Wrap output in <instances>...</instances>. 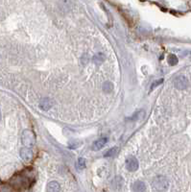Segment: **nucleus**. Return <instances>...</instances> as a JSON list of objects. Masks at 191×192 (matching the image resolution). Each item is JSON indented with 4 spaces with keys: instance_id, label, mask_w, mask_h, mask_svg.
I'll return each mask as SVG.
<instances>
[{
    "instance_id": "nucleus-12",
    "label": "nucleus",
    "mask_w": 191,
    "mask_h": 192,
    "mask_svg": "<svg viewBox=\"0 0 191 192\" xmlns=\"http://www.w3.org/2000/svg\"><path fill=\"white\" fill-rule=\"evenodd\" d=\"M106 59V57L104 54H102V53H98L96 55H94L93 57V62L95 63H97V65H99V63H102Z\"/></svg>"
},
{
    "instance_id": "nucleus-13",
    "label": "nucleus",
    "mask_w": 191,
    "mask_h": 192,
    "mask_svg": "<svg viewBox=\"0 0 191 192\" xmlns=\"http://www.w3.org/2000/svg\"><path fill=\"white\" fill-rule=\"evenodd\" d=\"M167 61H168V63L170 66H176L178 62H179V60H178V57L174 54H170L167 58Z\"/></svg>"
},
{
    "instance_id": "nucleus-4",
    "label": "nucleus",
    "mask_w": 191,
    "mask_h": 192,
    "mask_svg": "<svg viewBox=\"0 0 191 192\" xmlns=\"http://www.w3.org/2000/svg\"><path fill=\"white\" fill-rule=\"evenodd\" d=\"M126 168L129 171H136L138 169V161L135 157H130L126 159Z\"/></svg>"
},
{
    "instance_id": "nucleus-5",
    "label": "nucleus",
    "mask_w": 191,
    "mask_h": 192,
    "mask_svg": "<svg viewBox=\"0 0 191 192\" xmlns=\"http://www.w3.org/2000/svg\"><path fill=\"white\" fill-rule=\"evenodd\" d=\"M20 157L25 162H30L33 159V151L29 147L25 146L24 148L20 150Z\"/></svg>"
},
{
    "instance_id": "nucleus-6",
    "label": "nucleus",
    "mask_w": 191,
    "mask_h": 192,
    "mask_svg": "<svg viewBox=\"0 0 191 192\" xmlns=\"http://www.w3.org/2000/svg\"><path fill=\"white\" fill-rule=\"evenodd\" d=\"M107 142H108V137H101L93 142L91 149L93 151H99L107 144Z\"/></svg>"
},
{
    "instance_id": "nucleus-10",
    "label": "nucleus",
    "mask_w": 191,
    "mask_h": 192,
    "mask_svg": "<svg viewBox=\"0 0 191 192\" xmlns=\"http://www.w3.org/2000/svg\"><path fill=\"white\" fill-rule=\"evenodd\" d=\"M118 151H119V148L117 146H114V147H112V148H111V149H109L107 152H105V154H104V157L105 158H111V157H113V156H115L116 154L118 153Z\"/></svg>"
},
{
    "instance_id": "nucleus-2",
    "label": "nucleus",
    "mask_w": 191,
    "mask_h": 192,
    "mask_svg": "<svg viewBox=\"0 0 191 192\" xmlns=\"http://www.w3.org/2000/svg\"><path fill=\"white\" fill-rule=\"evenodd\" d=\"M168 184H169V182L166 178L162 176H158L154 180L153 187L157 190H165L168 187Z\"/></svg>"
},
{
    "instance_id": "nucleus-8",
    "label": "nucleus",
    "mask_w": 191,
    "mask_h": 192,
    "mask_svg": "<svg viewBox=\"0 0 191 192\" xmlns=\"http://www.w3.org/2000/svg\"><path fill=\"white\" fill-rule=\"evenodd\" d=\"M46 190L49 191V192H58V191L61 190V185L58 182H55V181L49 182L47 183Z\"/></svg>"
},
{
    "instance_id": "nucleus-11",
    "label": "nucleus",
    "mask_w": 191,
    "mask_h": 192,
    "mask_svg": "<svg viewBox=\"0 0 191 192\" xmlns=\"http://www.w3.org/2000/svg\"><path fill=\"white\" fill-rule=\"evenodd\" d=\"M102 88H103V91L106 92V93H109L111 91H112V89H113V85H112V83L109 82V81H107L105 82L103 86H102Z\"/></svg>"
},
{
    "instance_id": "nucleus-14",
    "label": "nucleus",
    "mask_w": 191,
    "mask_h": 192,
    "mask_svg": "<svg viewBox=\"0 0 191 192\" xmlns=\"http://www.w3.org/2000/svg\"><path fill=\"white\" fill-rule=\"evenodd\" d=\"M86 159L84 158H78L77 163H76V168L79 169V170H83L86 168Z\"/></svg>"
},
{
    "instance_id": "nucleus-15",
    "label": "nucleus",
    "mask_w": 191,
    "mask_h": 192,
    "mask_svg": "<svg viewBox=\"0 0 191 192\" xmlns=\"http://www.w3.org/2000/svg\"><path fill=\"white\" fill-rule=\"evenodd\" d=\"M161 83H163V79H161V80H158V81H156L155 83H153L152 84V87H151V91H153L155 87H157L158 85H161Z\"/></svg>"
},
{
    "instance_id": "nucleus-7",
    "label": "nucleus",
    "mask_w": 191,
    "mask_h": 192,
    "mask_svg": "<svg viewBox=\"0 0 191 192\" xmlns=\"http://www.w3.org/2000/svg\"><path fill=\"white\" fill-rule=\"evenodd\" d=\"M52 107H53V101L50 98L45 97V98H42L40 101V108L42 111H48Z\"/></svg>"
},
{
    "instance_id": "nucleus-1",
    "label": "nucleus",
    "mask_w": 191,
    "mask_h": 192,
    "mask_svg": "<svg viewBox=\"0 0 191 192\" xmlns=\"http://www.w3.org/2000/svg\"><path fill=\"white\" fill-rule=\"evenodd\" d=\"M21 141H22V144L26 147L34 146L36 143V137H35L34 133L29 130L23 131L22 136H21Z\"/></svg>"
},
{
    "instance_id": "nucleus-3",
    "label": "nucleus",
    "mask_w": 191,
    "mask_h": 192,
    "mask_svg": "<svg viewBox=\"0 0 191 192\" xmlns=\"http://www.w3.org/2000/svg\"><path fill=\"white\" fill-rule=\"evenodd\" d=\"M173 84H174V87L177 88V89H180V91H182V89H186L188 85H189V83H188V80L186 76H183V75H180V76H178L175 78L174 82H173Z\"/></svg>"
},
{
    "instance_id": "nucleus-17",
    "label": "nucleus",
    "mask_w": 191,
    "mask_h": 192,
    "mask_svg": "<svg viewBox=\"0 0 191 192\" xmlns=\"http://www.w3.org/2000/svg\"><path fill=\"white\" fill-rule=\"evenodd\" d=\"M0 120H1V112H0Z\"/></svg>"
},
{
    "instance_id": "nucleus-9",
    "label": "nucleus",
    "mask_w": 191,
    "mask_h": 192,
    "mask_svg": "<svg viewBox=\"0 0 191 192\" xmlns=\"http://www.w3.org/2000/svg\"><path fill=\"white\" fill-rule=\"evenodd\" d=\"M133 191H136V192H142L146 190V184L141 182V181H137L133 183Z\"/></svg>"
},
{
    "instance_id": "nucleus-16",
    "label": "nucleus",
    "mask_w": 191,
    "mask_h": 192,
    "mask_svg": "<svg viewBox=\"0 0 191 192\" xmlns=\"http://www.w3.org/2000/svg\"><path fill=\"white\" fill-rule=\"evenodd\" d=\"M141 112H143V111H140V112H136V113H135L133 115V116L131 117V118H129V120H136V119H138L139 118V116H140V113Z\"/></svg>"
}]
</instances>
